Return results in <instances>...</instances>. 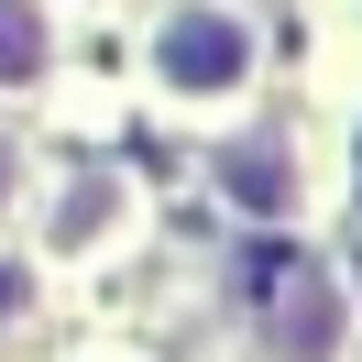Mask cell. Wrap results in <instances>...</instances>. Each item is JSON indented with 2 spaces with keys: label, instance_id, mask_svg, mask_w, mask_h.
Masks as SVG:
<instances>
[{
  "label": "cell",
  "instance_id": "3",
  "mask_svg": "<svg viewBox=\"0 0 362 362\" xmlns=\"http://www.w3.org/2000/svg\"><path fill=\"white\" fill-rule=\"evenodd\" d=\"M33 66H45V11L0 0V77H33Z\"/></svg>",
  "mask_w": 362,
  "mask_h": 362
},
{
  "label": "cell",
  "instance_id": "1",
  "mask_svg": "<svg viewBox=\"0 0 362 362\" xmlns=\"http://www.w3.org/2000/svg\"><path fill=\"white\" fill-rule=\"evenodd\" d=\"M242 66H252V33L230 23V11H176V23H165V88L220 99V88H242Z\"/></svg>",
  "mask_w": 362,
  "mask_h": 362
},
{
  "label": "cell",
  "instance_id": "2",
  "mask_svg": "<svg viewBox=\"0 0 362 362\" xmlns=\"http://www.w3.org/2000/svg\"><path fill=\"white\" fill-rule=\"evenodd\" d=\"M220 176H230V198H242V209H286V198H296V165L274 154V143H230Z\"/></svg>",
  "mask_w": 362,
  "mask_h": 362
},
{
  "label": "cell",
  "instance_id": "5",
  "mask_svg": "<svg viewBox=\"0 0 362 362\" xmlns=\"http://www.w3.org/2000/svg\"><path fill=\"white\" fill-rule=\"evenodd\" d=\"M11 176H23V154H11V143H0V198H11Z\"/></svg>",
  "mask_w": 362,
  "mask_h": 362
},
{
  "label": "cell",
  "instance_id": "4",
  "mask_svg": "<svg viewBox=\"0 0 362 362\" xmlns=\"http://www.w3.org/2000/svg\"><path fill=\"white\" fill-rule=\"evenodd\" d=\"M0 308H23V274H11V264H0Z\"/></svg>",
  "mask_w": 362,
  "mask_h": 362
}]
</instances>
